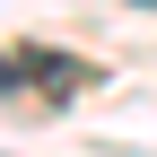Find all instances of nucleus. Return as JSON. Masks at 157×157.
I'll return each mask as SVG.
<instances>
[{"mask_svg":"<svg viewBox=\"0 0 157 157\" xmlns=\"http://www.w3.org/2000/svg\"><path fill=\"white\" fill-rule=\"evenodd\" d=\"M17 78H26V52H0V96H9Z\"/></svg>","mask_w":157,"mask_h":157,"instance_id":"2","label":"nucleus"},{"mask_svg":"<svg viewBox=\"0 0 157 157\" xmlns=\"http://www.w3.org/2000/svg\"><path fill=\"white\" fill-rule=\"evenodd\" d=\"M26 78H44V87H61V96H70V87H87L96 70H87V61H70V52H26Z\"/></svg>","mask_w":157,"mask_h":157,"instance_id":"1","label":"nucleus"},{"mask_svg":"<svg viewBox=\"0 0 157 157\" xmlns=\"http://www.w3.org/2000/svg\"><path fill=\"white\" fill-rule=\"evenodd\" d=\"M131 9H157V0H131Z\"/></svg>","mask_w":157,"mask_h":157,"instance_id":"3","label":"nucleus"}]
</instances>
